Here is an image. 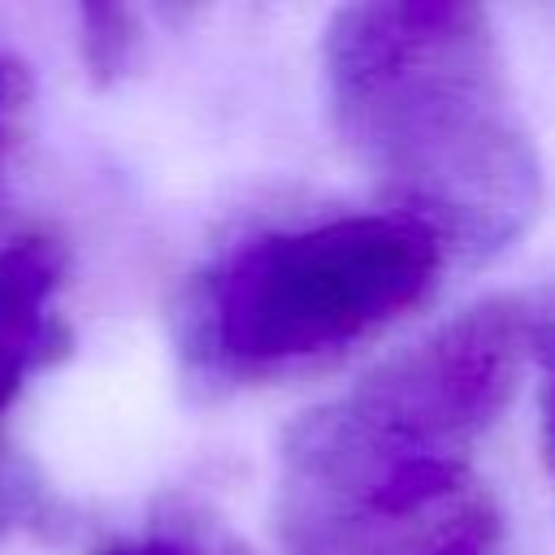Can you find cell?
I'll return each mask as SVG.
<instances>
[{"mask_svg": "<svg viewBox=\"0 0 555 555\" xmlns=\"http://www.w3.org/2000/svg\"><path fill=\"white\" fill-rule=\"evenodd\" d=\"M325 95L343 147L438 243L503 251L542 208V165L486 9L460 0L347 4L325 26Z\"/></svg>", "mask_w": 555, "mask_h": 555, "instance_id": "6da1fadb", "label": "cell"}, {"mask_svg": "<svg viewBox=\"0 0 555 555\" xmlns=\"http://www.w3.org/2000/svg\"><path fill=\"white\" fill-rule=\"evenodd\" d=\"M438 269V234L395 208L269 230L195 282L186 351L221 382L295 373L416 308Z\"/></svg>", "mask_w": 555, "mask_h": 555, "instance_id": "7a4b0ae2", "label": "cell"}, {"mask_svg": "<svg viewBox=\"0 0 555 555\" xmlns=\"http://www.w3.org/2000/svg\"><path fill=\"white\" fill-rule=\"evenodd\" d=\"M468 460L338 395L282 438L278 538L291 555H499Z\"/></svg>", "mask_w": 555, "mask_h": 555, "instance_id": "3957f363", "label": "cell"}, {"mask_svg": "<svg viewBox=\"0 0 555 555\" xmlns=\"http://www.w3.org/2000/svg\"><path fill=\"white\" fill-rule=\"evenodd\" d=\"M56 264L48 247H22L0 256V416L39 364L48 343V295Z\"/></svg>", "mask_w": 555, "mask_h": 555, "instance_id": "277c9868", "label": "cell"}, {"mask_svg": "<svg viewBox=\"0 0 555 555\" xmlns=\"http://www.w3.org/2000/svg\"><path fill=\"white\" fill-rule=\"evenodd\" d=\"M525 351L533 356L538 364V377H542V455H546V468H551V481H555V291H546L542 299L525 304Z\"/></svg>", "mask_w": 555, "mask_h": 555, "instance_id": "5b68a950", "label": "cell"}, {"mask_svg": "<svg viewBox=\"0 0 555 555\" xmlns=\"http://www.w3.org/2000/svg\"><path fill=\"white\" fill-rule=\"evenodd\" d=\"M87 22H91L87 48H91L95 69L100 74H117L126 65V52H130V17H126V9H91Z\"/></svg>", "mask_w": 555, "mask_h": 555, "instance_id": "8992f818", "label": "cell"}, {"mask_svg": "<svg viewBox=\"0 0 555 555\" xmlns=\"http://www.w3.org/2000/svg\"><path fill=\"white\" fill-rule=\"evenodd\" d=\"M100 555H199V542L186 538V533H152V538H139V542H117Z\"/></svg>", "mask_w": 555, "mask_h": 555, "instance_id": "52a82bcc", "label": "cell"}, {"mask_svg": "<svg viewBox=\"0 0 555 555\" xmlns=\"http://www.w3.org/2000/svg\"><path fill=\"white\" fill-rule=\"evenodd\" d=\"M30 499H26V486L13 481V477H0V533L17 525V516H26Z\"/></svg>", "mask_w": 555, "mask_h": 555, "instance_id": "ba28073f", "label": "cell"}, {"mask_svg": "<svg viewBox=\"0 0 555 555\" xmlns=\"http://www.w3.org/2000/svg\"><path fill=\"white\" fill-rule=\"evenodd\" d=\"M199 555H251L247 546H238V542H199Z\"/></svg>", "mask_w": 555, "mask_h": 555, "instance_id": "9c48e42d", "label": "cell"}]
</instances>
